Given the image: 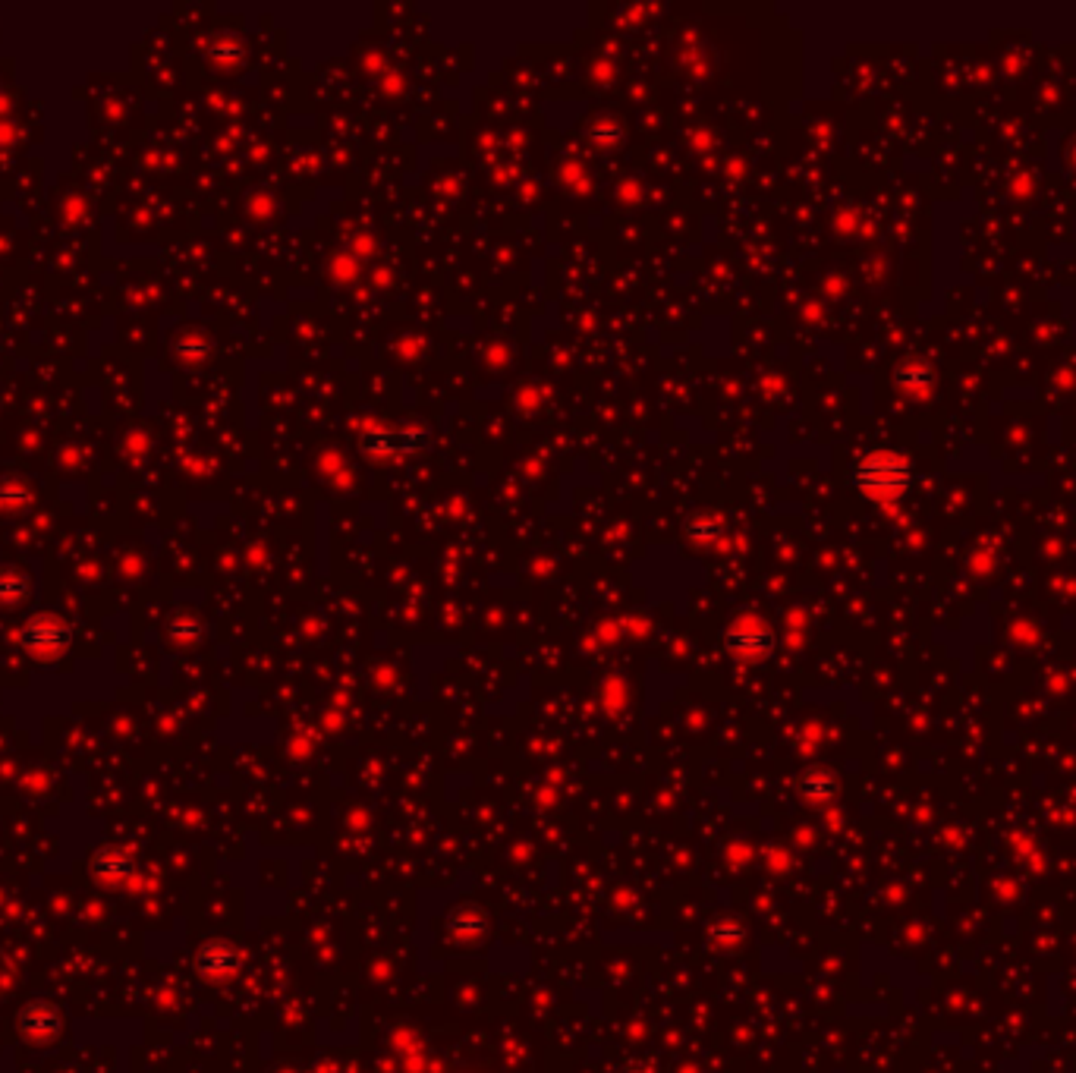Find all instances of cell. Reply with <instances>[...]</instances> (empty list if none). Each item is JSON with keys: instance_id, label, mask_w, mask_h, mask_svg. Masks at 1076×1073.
I'll list each match as a JSON object with an SVG mask.
<instances>
[{"instance_id": "3", "label": "cell", "mask_w": 1076, "mask_h": 1073, "mask_svg": "<svg viewBox=\"0 0 1076 1073\" xmlns=\"http://www.w3.org/2000/svg\"><path fill=\"white\" fill-rule=\"evenodd\" d=\"M724 642H727V649L734 652L737 658H762V655H768L771 646H774V639H771L768 627H759V624H737V627H730L727 636H724Z\"/></svg>"}, {"instance_id": "1", "label": "cell", "mask_w": 1076, "mask_h": 1073, "mask_svg": "<svg viewBox=\"0 0 1076 1073\" xmlns=\"http://www.w3.org/2000/svg\"><path fill=\"white\" fill-rule=\"evenodd\" d=\"M853 482L863 495L875 501H894L903 488L910 485V466L897 454L888 450H875V454L863 457L853 469Z\"/></svg>"}, {"instance_id": "2", "label": "cell", "mask_w": 1076, "mask_h": 1073, "mask_svg": "<svg viewBox=\"0 0 1076 1073\" xmlns=\"http://www.w3.org/2000/svg\"><path fill=\"white\" fill-rule=\"evenodd\" d=\"M359 444L372 457H403V454H416L425 444V435L416 432V428H375V432L359 438Z\"/></svg>"}, {"instance_id": "6", "label": "cell", "mask_w": 1076, "mask_h": 1073, "mask_svg": "<svg viewBox=\"0 0 1076 1073\" xmlns=\"http://www.w3.org/2000/svg\"><path fill=\"white\" fill-rule=\"evenodd\" d=\"M199 967L211 976H221V973H233L236 970V954L227 948V944H208V948L199 954Z\"/></svg>"}, {"instance_id": "5", "label": "cell", "mask_w": 1076, "mask_h": 1073, "mask_svg": "<svg viewBox=\"0 0 1076 1073\" xmlns=\"http://www.w3.org/2000/svg\"><path fill=\"white\" fill-rule=\"evenodd\" d=\"M800 793L812 803H825L837 793V781H834V775H828V771L815 768V771H806V775L800 778Z\"/></svg>"}, {"instance_id": "4", "label": "cell", "mask_w": 1076, "mask_h": 1073, "mask_svg": "<svg viewBox=\"0 0 1076 1073\" xmlns=\"http://www.w3.org/2000/svg\"><path fill=\"white\" fill-rule=\"evenodd\" d=\"M67 642H70V630L57 624L54 617H38L26 630V646L38 655H57L67 649Z\"/></svg>"}]
</instances>
